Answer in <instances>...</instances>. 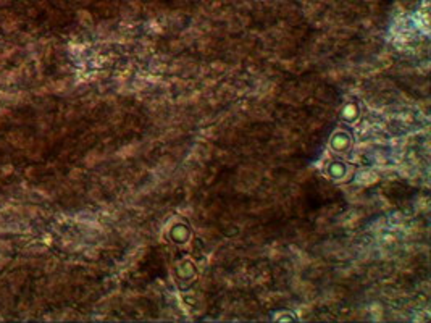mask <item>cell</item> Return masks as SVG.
<instances>
[{"label": "cell", "instance_id": "6da1fadb", "mask_svg": "<svg viewBox=\"0 0 431 323\" xmlns=\"http://www.w3.org/2000/svg\"><path fill=\"white\" fill-rule=\"evenodd\" d=\"M330 146L334 152L344 154L349 150V147H351V136H349V133H346V131H336L331 137Z\"/></svg>", "mask_w": 431, "mask_h": 323}, {"label": "cell", "instance_id": "7a4b0ae2", "mask_svg": "<svg viewBox=\"0 0 431 323\" xmlns=\"http://www.w3.org/2000/svg\"><path fill=\"white\" fill-rule=\"evenodd\" d=\"M176 280L178 281H184V280H194L196 277V267L188 262V260H183V262L178 264L176 267Z\"/></svg>", "mask_w": 431, "mask_h": 323}, {"label": "cell", "instance_id": "3957f363", "mask_svg": "<svg viewBox=\"0 0 431 323\" xmlns=\"http://www.w3.org/2000/svg\"><path fill=\"white\" fill-rule=\"evenodd\" d=\"M189 236H191V231L186 225H176V226H173V230L170 231V238H172V241L176 244L186 243Z\"/></svg>", "mask_w": 431, "mask_h": 323}, {"label": "cell", "instance_id": "277c9868", "mask_svg": "<svg viewBox=\"0 0 431 323\" xmlns=\"http://www.w3.org/2000/svg\"><path fill=\"white\" fill-rule=\"evenodd\" d=\"M326 171L331 178H334V180H341V178H344V175L347 173V167L343 162L333 160V162H330V165H328Z\"/></svg>", "mask_w": 431, "mask_h": 323}, {"label": "cell", "instance_id": "5b68a950", "mask_svg": "<svg viewBox=\"0 0 431 323\" xmlns=\"http://www.w3.org/2000/svg\"><path fill=\"white\" fill-rule=\"evenodd\" d=\"M357 115H359V108L355 104H347L343 112H341V116L347 121H354V118H357Z\"/></svg>", "mask_w": 431, "mask_h": 323}]
</instances>
